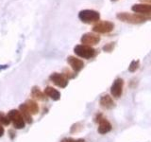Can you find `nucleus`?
Returning a JSON list of instances; mask_svg holds the SVG:
<instances>
[{
	"instance_id": "b1692460",
	"label": "nucleus",
	"mask_w": 151,
	"mask_h": 142,
	"mask_svg": "<svg viewBox=\"0 0 151 142\" xmlns=\"http://www.w3.org/2000/svg\"><path fill=\"white\" fill-rule=\"evenodd\" d=\"M4 128H3V126L1 125V124H0V137H1L3 135H4Z\"/></svg>"
},
{
	"instance_id": "6ab92c4d",
	"label": "nucleus",
	"mask_w": 151,
	"mask_h": 142,
	"mask_svg": "<svg viewBox=\"0 0 151 142\" xmlns=\"http://www.w3.org/2000/svg\"><path fill=\"white\" fill-rule=\"evenodd\" d=\"M116 43L115 42H111V43H108L105 46H103V51L107 52V53H110V52H112L113 49H114Z\"/></svg>"
},
{
	"instance_id": "393cba45",
	"label": "nucleus",
	"mask_w": 151,
	"mask_h": 142,
	"mask_svg": "<svg viewBox=\"0 0 151 142\" xmlns=\"http://www.w3.org/2000/svg\"><path fill=\"white\" fill-rule=\"evenodd\" d=\"M141 3H145V4H149L151 5V0H140Z\"/></svg>"
},
{
	"instance_id": "a878e982",
	"label": "nucleus",
	"mask_w": 151,
	"mask_h": 142,
	"mask_svg": "<svg viewBox=\"0 0 151 142\" xmlns=\"http://www.w3.org/2000/svg\"><path fill=\"white\" fill-rule=\"evenodd\" d=\"M111 1H112V2H115V1H117V0H111Z\"/></svg>"
},
{
	"instance_id": "9b49d317",
	"label": "nucleus",
	"mask_w": 151,
	"mask_h": 142,
	"mask_svg": "<svg viewBox=\"0 0 151 142\" xmlns=\"http://www.w3.org/2000/svg\"><path fill=\"white\" fill-rule=\"evenodd\" d=\"M99 104L100 106L103 107L104 109H107V110H111L115 107V102L113 101V99L111 97V95H104L99 99Z\"/></svg>"
},
{
	"instance_id": "0eeeda50",
	"label": "nucleus",
	"mask_w": 151,
	"mask_h": 142,
	"mask_svg": "<svg viewBox=\"0 0 151 142\" xmlns=\"http://www.w3.org/2000/svg\"><path fill=\"white\" fill-rule=\"evenodd\" d=\"M124 88V80L121 78H117L114 80L112 85L111 86V95L114 99L121 98Z\"/></svg>"
},
{
	"instance_id": "f03ea898",
	"label": "nucleus",
	"mask_w": 151,
	"mask_h": 142,
	"mask_svg": "<svg viewBox=\"0 0 151 142\" xmlns=\"http://www.w3.org/2000/svg\"><path fill=\"white\" fill-rule=\"evenodd\" d=\"M78 18L84 24L97 23L100 19V13L94 9H82L78 12Z\"/></svg>"
},
{
	"instance_id": "4468645a",
	"label": "nucleus",
	"mask_w": 151,
	"mask_h": 142,
	"mask_svg": "<svg viewBox=\"0 0 151 142\" xmlns=\"http://www.w3.org/2000/svg\"><path fill=\"white\" fill-rule=\"evenodd\" d=\"M44 93L45 94L46 97H49L51 99H53V101H59V99H60V91H58V90L55 89L54 87H51V86L45 87Z\"/></svg>"
},
{
	"instance_id": "7ed1b4c3",
	"label": "nucleus",
	"mask_w": 151,
	"mask_h": 142,
	"mask_svg": "<svg viewBox=\"0 0 151 142\" xmlns=\"http://www.w3.org/2000/svg\"><path fill=\"white\" fill-rule=\"evenodd\" d=\"M74 52L75 54L80 57V58H83V59H92L96 56V49H93L92 46H89L86 45H77L74 47Z\"/></svg>"
},
{
	"instance_id": "f8f14e48",
	"label": "nucleus",
	"mask_w": 151,
	"mask_h": 142,
	"mask_svg": "<svg viewBox=\"0 0 151 142\" xmlns=\"http://www.w3.org/2000/svg\"><path fill=\"white\" fill-rule=\"evenodd\" d=\"M112 129V126L111 124V122L109 121L107 118L102 117L98 122V128H97V132L100 135H106L108 133H110Z\"/></svg>"
},
{
	"instance_id": "2eb2a0df",
	"label": "nucleus",
	"mask_w": 151,
	"mask_h": 142,
	"mask_svg": "<svg viewBox=\"0 0 151 142\" xmlns=\"http://www.w3.org/2000/svg\"><path fill=\"white\" fill-rule=\"evenodd\" d=\"M31 97L38 101H45L46 96L45 93H42L38 86H33L31 88Z\"/></svg>"
},
{
	"instance_id": "5701e85b",
	"label": "nucleus",
	"mask_w": 151,
	"mask_h": 142,
	"mask_svg": "<svg viewBox=\"0 0 151 142\" xmlns=\"http://www.w3.org/2000/svg\"><path fill=\"white\" fill-rule=\"evenodd\" d=\"M102 117H103V115H102V114H100V113H99V114H97V115H96V117H94V122L98 123V122H99V120H100Z\"/></svg>"
},
{
	"instance_id": "a211bd4d",
	"label": "nucleus",
	"mask_w": 151,
	"mask_h": 142,
	"mask_svg": "<svg viewBox=\"0 0 151 142\" xmlns=\"http://www.w3.org/2000/svg\"><path fill=\"white\" fill-rule=\"evenodd\" d=\"M9 123H11V120H9L8 115L6 116L2 112H0V124L8 126V125H9Z\"/></svg>"
},
{
	"instance_id": "aec40b11",
	"label": "nucleus",
	"mask_w": 151,
	"mask_h": 142,
	"mask_svg": "<svg viewBox=\"0 0 151 142\" xmlns=\"http://www.w3.org/2000/svg\"><path fill=\"white\" fill-rule=\"evenodd\" d=\"M81 129H82V124L80 122H78V123H76V124H74L72 127H71L70 132L73 133V134H75V133L79 132Z\"/></svg>"
},
{
	"instance_id": "dca6fc26",
	"label": "nucleus",
	"mask_w": 151,
	"mask_h": 142,
	"mask_svg": "<svg viewBox=\"0 0 151 142\" xmlns=\"http://www.w3.org/2000/svg\"><path fill=\"white\" fill-rule=\"evenodd\" d=\"M26 105H27L28 111L30 112L31 115H36V114H38V112H39V106H38L37 102L32 101V99L27 101L26 102Z\"/></svg>"
},
{
	"instance_id": "6e6552de",
	"label": "nucleus",
	"mask_w": 151,
	"mask_h": 142,
	"mask_svg": "<svg viewBox=\"0 0 151 142\" xmlns=\"http://www.w3.org/2000/svg\"><path fill=\"white\" fill-rule=\"evenodd\" d=\"M49 80L55 85H57V86H59L60 88H65L67 86L68 80H69L63 73H58V72L51 74L49 77Z\"/></svg>"
},
{
	"instance_id": "f257e3e1",
	"label": "nucleus",
	"mask_w": 151,
	"mask_h": 142,
	"mask_svg": "<svg viewBox=\"0 0 151 142\" xmlns=\"http://www.w3.org/2000/svg\"><path fill=\"white\" fill-rule=\"evenodd\" d=\"M116 18L124 23L129 24H143L148 20V17H145L139 13H130V12H118L116 14Z\"/></svg>"
},
{
	"instance_id": "412c9836",
	"label": "nucleus",
	"mask_w": 151,
	"mask_h": 142,
	"mask_svg": "<svg viewBox=\"0 0 151 142\" xmlns=\"http://www.w3.org/2000/svg\"><path fill=\"white\" fill-rule=\"evenodd\" d=\"M63 74L66 76V78H67L68 80H69V79H74V78L76 77V76H77L76 72H72V71H69L68 69H64Z\"/></svg>"
},
{
	"instance_id": "39448f33",
	"label": "nucleus",
	"mask_w": 151,
	"mask_h": 142,
	"mask_svg": "<svg viewBox=\"0 0 151 142\" xmlns=\"http://www.w3.org/2000/svg\"><path fill=\"white\" fill-rule=\"evenodd\" d=\"M114 28V24L111 21H98L93 27V31L96 34H106L110 33Z\"/></svg>"
},
{
	"instance_id": "1a4fd4ad",
	"label": "nucleus",
	"mask_w": 151,
	"mask_h": 142,
	"mask_svg": "<svg viewBox=\"0 0 151 142\" xmlns=\"http://www.w3.org/2000/svg\"><path fill=\"white\" fill-rule=\"evenodd\" d=\"M80 41H81L82 45H86L89 46H96L100 42V36L93 32H87L82 35Z\"/></svg>"
},
{
	"instance_id": "f3484780",
	"label": "nucleus",
	"mask_w": 151,
	"mask_h": 142,
	"mask_svg": "<svg viewBox=\"0 0 151 142\" xmlns=\"http://www.w3.org/2000/svg\"><path fill=\"white\" fill-rule=\"evenodd\" d=\"M139 67H140V60H134L130 63L129 66V71L131 73H134L139 69Z\"/></svg>"
},
{
	"instance_id": "423d86ee",
	"label": "nucleus",
	"mask_w": 151,
	"mask_h": 142,
	"mask_svg": "<svg viewBox=\"0 0 151 142\" xmlns=\"http://www.w3.org/2000/svg\"><path fill=\"white\" fill-rule=\"evenodd\" d=\"M131 11L133 12L139 13L144 15L145 17L151 18V5L145 4V3H139V4H134L132 5Z\"/></svg>"
},
{
	"instance_id": "9d476101",
	"label": "nucleus",
	"mask_w": 151,
	"mask_h": 142,
	"mask_svg": "<svg viewBox=\"0 0 151 142\" xmlns=\"http://www.w3.org/2000/svg\"><path fill=\"white\" fill-rule=\"evenodd\" d=\"M67 63L71 66V68L73 69L74 72L78 73L80 70H82L84 67V63L82 60H80L77 57L74 56H69L67 58Z\"/></svg>"
},
{
	"instance_id": "ddd939ff",
	"label": "nucleus",
	"mask_w": 151,
	"mask_h": 142,
	"mask_svg": "<svg viewBox=\"0 0 151 142\" xmlns=\"http://www.w3.org/2000/svg\"><path fill=\"white\" fill-rule=\"evenodd\" d=\"M19 111H20V113L22 114V116L24 117V120H25V121L27 123H28V124H31L32 121H33L32 115L30 114V112L28 111L26 103H23V104H21L20 106H19Z\"/></svg>"
},
{
	"instance_id": "4be33fe9",
	"label": "nucleus",
	"mask_w": 151,
	"mask_h": 142,
	"mask_svg": "<svg viewBox=\"0 0 151 142\" xmlns=\"http://www.w3.org/2000/svg\"><path fill=\"white\" fill-rule=\"evenodd\" d=\"M61 142H85V140L83 138H78V139H74V138H64L61 140Z\"/></svg>"
},
{
	"instance_id": "20e7f679",
	"label": "nucleus",
	"mask_w": 151,
	"mask_h": 142,
	"mask_svg": "<svg viewBox=\"0 0 151 142\" xmlns=\"http://www.w3.org/2000/svg\"><path fill=\"white\" fill-rule=\"evenodd\" d=\"M8 117L9 118V120H11V122H12V124L15 129L20 130L25 127L26 121L24 120L22 114L20 113L19 110L12 109V110H11L8 113Z\"/></svg>"
}]
</instances>
